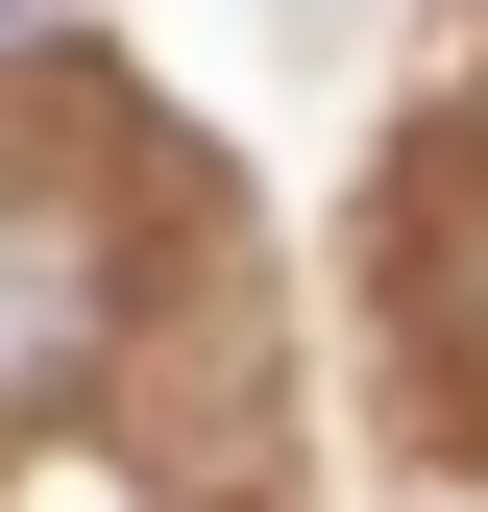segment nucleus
<instances>
[{
	"label": "nucleus",
	"instance_id": "1",
	"mask_svg": "<svg viewBox=\"0 0 488 512\" xmlns=\"http://www.w3.org/2000/svg\"><path fill=\"white\" fill-rule=\"evenodd\" d=\"M98 366V220L74 196H0V415Z\"/></svg>",
	"mask_w": 488,
	"mask_h": 512
},
{
	"label": "nucleus",
	"instance_id": "2",
	"mask_svg": "<svg viewBox=\"0 0 488 512\" xmlns=\"http://www.w3.org/2000/svg\"><path fill=\"white\" fill-rule=\"evenodd\" d=\"M0 25H25V0H0Z\"/></svg>",
	"mask_w": 488,
	"mask_h": 512
}]
</instances>
